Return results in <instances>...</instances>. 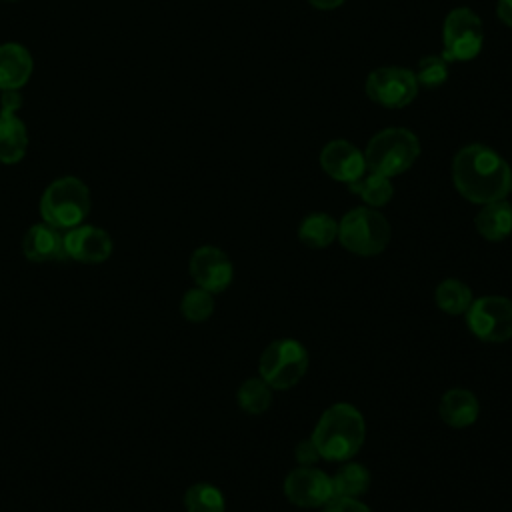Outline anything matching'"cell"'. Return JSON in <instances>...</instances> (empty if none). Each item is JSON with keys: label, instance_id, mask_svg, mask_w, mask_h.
<instances>
[{"label": "cell", "instance_id": "obj_1", "mask_svg": "<svg viewBox=\"0 0 512 512\" xmlns=\"http://www.w3.org/2000/svg\"><path fill=\"white\" fill-rule=\"evenodd\" d=\"M452 182L468 202L488 204L506 198L510 192L512 170L492 148L484 144H466L452 160Z\"/></svg>", "mask_w": 512, "mask_h": 512}, {"label": "cell", "instance_id": "obj_2", "mask_svg": "<svg viewBox=\"0 0 512 512\" xmlns=\"http://www.w3.org/2000/svg\"><path fill=\"white\" fill-rule=\"evenodd\" d=\"M366 436L364 416L346 402H338L330 406L318 420L312 442L318 448L320 458L340 462L352 458Z\"/></svg>", "mask_w": 512, "mask_h": 512}, {"label": "cell", "instance_id": "obj_3", "mask_svg": "<svg viewBox=\"0 0 512 512\" xmlns=\"http://www.w3.org/2000/svg\"><path fill=\"white\" fill-rule=\"evenodd\" d=\"M420 156V142L414 132L408 128H384L376 132L364 150L366 168L370 172L394 178L418 160Z\"/></svg>", "mask_w": 512, "mask_h": 512}, {"label": "cell", "instance_id": "obj_4", "mask_svg": "<svg viewBox=\"0 0 512 512\" xmlns=\"http://www.w3.org/2000/svg\"><path fill=\"white\" fill-rule=\"evenodd\" d=\"M90 212L88 186L76 176H62L48 184L40 198L42 220L60 228L70 230L80 226Z\"/></svg>", "mask_w": 512, "mask_h": 512}, {"label": "cell", "instance_id": "obj_5", "mask_svg": "<svg viewBox=\"0 0 512 512\" xmlns=\"http://www.w3.org/2000/svg\"><path fill=\"white\" fill-rule=\"evenodd\" d=\"M390 224L388 220L370 206L352 208L338 222V240L340 244L358 256H376L390 242Z\"/></svg>", "mask_w": 512, "mask_h": 512}, {"label": "cell", "instance_id": "obj_6", "mask_svg": "<svg viewBox=\"0 0 512 512\" xmlns=\"http://www.w3.org/2000/svg\"><path fill=\"white\" fill-rule=\"evenodd\" d=\"M308 370L306 348L292 338H280L266 346L258 362L260 378L274 390L296 386Z\"/></svg>", "mask_w": 512, "mask_h": 512}, {"label": "cell", "instance_id": "obj_7", "mask_svg": "<svg viewBox=\"0 0 512 512\" xmlns=\"http://www.w3.org/2000/svg\"><path fill=\"white\" fill-rule=\"evenodd\" d=\"M484 44V26L470 8H454L442 24V58L446 62H466L480 54Z\"/></svg>", "mask_w": 512, "mask_h": 512}, {"label": "cell", "instance_id": "obj_8", "mask_svg": "<svg viewBox=\"0 0 512 512\" xmlns=\"http://www.w3.org/2000/svg\"><path fill=\"white\" fill-rule=\"evenodd\" d=\"M470 332L484 342L512 338V300L504 296H482L472 300L464 312Z\"/></svg>", "mask_w": 512, "mask_h": 512}, {"label": "cell", "instance_id": "obj_9", "mask_svg": "<svg viewBox=\"0 0 512 512\" xmlns=\"http://www.w3.org/2000/svg\"><path fill=\"white\" fill-rule=\"evenodd\" d=\"M418 90L414 72L400 66L374 68L366 78V96L384 108L408 106Z\"/></svg>", "mask_w": 512, "mask_h": 512}, {"label": "cell", "instance_id": "obj_10", "mask_svg": "<svg viewBox=\"0 0 512 512\" xmlns=\"http://www.w3.org/2000/svg\"><path fill=\"white\" fill-rule=\"evenodd\" d=\"M286 498L300 508H318L334 498L332 480L314 466H300L284 480Z\"/></svg>", "mask_w": 512, "mask_h": 512}, {"label": "cell", "instance_id": "obj_11", "mask_svg": "<svg viewBox=\"0 0 512 512\" xmlns=\"http://www.w3.org/2000/svg\"><path fill=\"white\" fill-rule=\"evenodd\" d=\"M232 262L216 246H200L190 256V276L196 286L216 294L230 286L232 282Z\"/></svg>", "mask_w": 512, "mask_h": 512}, {"label": "cell", "instance_id": "obj_12", "mask_svg": "<svg viewBox=\"0 0 512 512\" xmlns=\"http://www.w3.org/2000/svg\"><path fill=\"white\" fill-rule=\"evenodd\" d=\"M64 248L66 256L84 264H100L112 254V238L110 234L92 224H80L64 232Z\"/></svg>", "mask_w": 512, "mask_h": 512}, {"label": "cell", "instance_id": "obj_13", "mask_svg": "<svg viewBox=\"0 0 512 512\" xmlns=\"http://www.w3.org/2000/svg\"><path fill=\"white\" fill-rule=\"evenodd\" d=\"M322 170L338 182H354L366 174V158L348 140H330L320 152Z\"/></svg>", "mask_w": 512, "mask_h": 512}, {"label": "cell", "instance_id": "obj_14", "mask_svg": "<svg viewBox=\"0 0 512 512\" xmlns=\"http://www.w3.org/2000/svg\"><path fill=\"white\" fill-rule=\"evenodd\" d=\"M22 252L30 262L36 264L66 260L68 256L64 248V230L44 220L30 226L22 238Z\"/></svg>", "mask_w": 512, "mask_h": 512}, {"label": "cell", "instance_id": "obj_15", "mask_svg": "<svg viewBox=\"0 0 512 512\" xmlns=\"http://www.w3.org/2000/svg\"><path fill=\"white\" fill-rule=\"evenodd\" d=\"M32 54L16 42L0 46V90H20L32 76Z\"/></svg>", "mask_w": 512, "mask_h": 512}, {"label": "cell", "instance_id": "obj_16", "mask_svg": "<svg viewBox=\"0 0 512 512\" xmlns=\"http://www.w3.org/2000/svg\"><path fill=\"white\" fill-rule=\"evenodd\" d=\"M478 400L476 396L466 388H452L448 390L440 400V418L450 428H466L476 422L478 418Z\"/></svg>", "mask_w": 512, "mask_h": 512}, {"label": "cell", "instance_id": "obj_17", "mask_svg": "<svg viewBox=\"0 0 512 512\" xmlns=\"http://www.w3.org/2000/svg\"><path fill=\"white\" fill-rule=\"evenodd\" d=\"M476 230L482 238L490 242H500L512 232V204L502 200L482 204L480 212L474 218Z\"/></svg>", "mask_w": 512, "mask_h": 512}, {"label": "cell", "instance_id": "obj_18", "mask_svg": "<svg viewBox=\"0 0 512 512\" xmlns=\"http://www.w3.org/2000/svg\"><path fill=\"white\" fill-rule=\"evenodd\" d=\"M28 150V132L16 112L0 110V162L16 164Z\"/></svg>", "mask_w": 512, "mask_h": 512}, {"label": "cell", "instance_id": "obj_19", "mask_svg": "<svg viewBox=\"0 0 512 512\" xmlns=\"http://www.w3.org/2000/svg\"><path fill=\"white\" fill-rule=\"evenodd\" d=\"M298 238L308 248H326L338 238V222L324 212L308 214L298 228Z\"/></svg>", "mask_w": 512, "mask_h": 512}, {"label": "cell", "instance_id": "obj_20", "mask_svg": "<svg viewBox=\"0 0 512 512\" xmlns=\"http://www.w3.org/2000/svg\"><path fill=\"white\" fill-rule=\"evenodd\" d=\"M330 480H332L334 496L358 498L370 486V472L366 466H362L358 462H348Z\"/></svg>", "mask_w": 512, "mask_h": 512}, {"label": "cell", "instance_id": "obj_21", "mask_svg": "<svg viewBox=\"0 0 512 512\" xmlns=\"http://www.w3.org/2000/svg\"><path fill=\"white\" fill-rule=\"evenodd\" d=\"M348 188L354 194H358L370 208H380V206L388 204V200L394 194L390 178L382 176V174H376V172H370V170H366V174L360 176L358 180L350 182Z\"/></svg>", "mask_w": 512, "mask_h": 512}, {"label": "cell", "instance_id": "obj_22", "mask_svg": "<svg viewBox=\"0 0 512 512\" xmlns=\"http://www.w3.org/2000/svg\"><path fill=\"white\" fill-rule=\"evenodd\" d=\"M434 300L438 308H442L446 314H464L472 304V290L468 284L456 278H446L436 286Z\"/></svg>", "mask_w": 512, "mask_h": 512}, {"label": "cell", "instance_id": "obj_23", "mask_svg": "<svg viewBox=\"0 0 512 512\" xmlns=\"http://www.w3.org/2000/svg\"><path fill=\"white\" fill-rule=\"evenodd\" d=\"M238 404L248 414H262L272 404V388L262 378H248L238 388Z\"/></svg>", "mask_w": 512, "mask_h": 512}, {"label": "cell", "instance_id": "obj_24", "mask_svg": "<svg viewBox=\"0 0 512 512\" xmlns=\"http://www.w3.org/2000/svg\"><path fill=\"white\" fill-rule=\"evenodd\" d=\"M186 512H224L222 492L208 482L192 484L184 494Z\"/></svg>", "mask_w": 512, "mask_h": 512}, {"label": "cell", "instance_id": "obj_25", "mask_svg": "<svg viewBox=\"0 0 512 512\" xmlns=\"http://www.w3.org/2000/svg\"><path fill=\"white\" fill-rule=\"evenodd\" d=\"M180 312L190 322H204L214 312V296H212V292H208V290H204L200 286L188 290L182 296Z\"/></svg>", "mask_w": 512, "mask_h": 512}, {"label": "cell", "instance_id": "obj_26", "mask_svg": "<svg viewBox=\"0 0 512 512\" xmlns=\"http://www.w3.org/2000/svg\"><path fill=\"white\" fill-rule=\"evenodd\" d=\"M418 86L438 88L448 78V62L442 56H424L418 62V68L412 70Z\"/></svg>", "mask_w": 512, "mask_h": 512}, {"label": "cell", "instance_id": "obj_27", "mask_svg": "<svg viewBox=\"0 0 512 512\" xmlns=\"http://www.w3.org/2000/svg\"><path fill=\"white\" fill-rule=\"evenodd\" d=\"M324 512H372L358 498H342L334 496L328 504H324Z\"/></svg>", "mask_w": 512, "mask_h": 512}, {"label": "cell", "instance_id": "obj_28", "mask_svg": "<svg viewBox=\"0 0 512 512\" xmlns=\"http://www.w3.org/2000/svg\"><path fill=\"white\" fill-rule=\"evenodd\" d=\"M318 458H320V454H318V448L312 442V438L296 444V460L300 462V466H312Z\"/></svg>", "mask_w": 512, "mask_h": 512}, {"label": "cell", "instance_id": "obj_29", "mask_svg": "<svg viewBox=\"0 0 512 512\" xmlns=\"http://www.w3.org/2000/svg\"><path fill=\"white\" fill-rule=\"evenodd\" d=\"M20 106H22V98H20L18 90H4L2 100H0V110L16 112Z\"/></svg>", "mask_w": 512, "mask_h": 512}, {"label": "cell", "instance_id": "obj_30", "mask_svg": "<svg viewBox=\"0 0 512 512\" xmlns=\"http://www.w3.org/2000/svg\"><path fill=\"white\" fill-rule=\"evenodd\" d=\"M496 16L502 24L512 28V0H498L496 4Z\"/></svg>", "mask_w": 512, "mask_h": 512}, {"label": "cell", "instance_id": "obj_31", "mask_svg": "<svg viewBox=\"0 0 512 512\" xmlns=\"http://www.w3.org/2000/svg\"><path fill=\"white\" fill-rule=\"evenodd\" d=\"M314 8L318 10H334L338 6H342L346 0H308Z\"/></svg>", "mask_w": 512, "mask_h": 512}, {"label": "cell", "instance_id": "obj_32", "mask_svg": "<svg viewBox=\"0 0 512 512\" xmlns=\"http://www.w3.org/2000/svg\"><path fill=\"white\" fill-rule=\"evenodd\" d=\"M510 190H512V182H510Z\"/></svg>", "mask_w": 512, "mask_h": 512}]
</instances>
